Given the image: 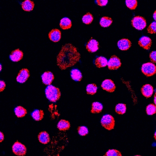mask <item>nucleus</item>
<instances>
[{"mask_svg": "<svg viewBox=\"0 0 156 156\" xmlns=\"http://www.w3.org/2000/svg\"><path fill=\"white\" fill-rule=\"evenodd\" d=\"M80 59V54L77 49L71 44H67L62 47L57 57V63L59 68L65 70L73 66Z\"/></svg>", "mask_w": 156, "mask_h": 156, "instance_id": "f257e3e1", "label": "nucleus"}, {"mask_svg": "<svg viewBox=\"0 0 156 156\" xmlns=\"http://www.w3.org/2000/svg\"><path fill=\"white\" fill-rule=\"evenodd\" d=\"M47 98L52 102H55L61 97V92L59 88L52 85L48 86L45 90Z\"/></svg>", "mask_w": 156, "mask_h": 156, "instance_id": "f03ea898", "label": "nucleus"}, {"mask_svg": "<svg viewBox=\"0 0 156 156\" xmlns=\"http://www.w3.org/2000/svg\"><path fill=\"white\" fill-rule=\"evenodd\" d=\"M101 123L102 126L106 129L110 130L114 128L115 120L112 115H105L102 117Z\"/></svg>", "mask_w": 156, "mask_h": 156, "instance_id": "7ed1b4c3", "label": "nucleus"}, {"mask_svg": "<svg viewBox=\"0 0 156 156\" xmlns=\"http://www.w3.org/2000/svg\"><path fill=\"white\" fill-rule=\"evenodd\" d=\"M141 71L147 76H152L156 73V66L152 63H146L142 66Z\"/></svg>", "mask_w": 156, "mask_h": 156, "instance_id": "20e7f679", "label": "nucleus"}, {"mask_svg": "<svg viewBox=\"0 0 156 156\" xmlns=\"http://www.w3.org/2000/svg\"><path fill=\"white\" fill-rule=\"evenodd\" d=\"M132 25L136 30H141L147 26L146 20L140 16H136L131 21Z\"/></svg>", "mask_w": 156, "mask_h": 156, "instance_id": "39448f33", "label": "nucleus"}, {"mask_svg": "<svg viewBox=\"0 0 156 156\" xmlns=\"http://www.w3.org/2000/svg\"><path fill=\"white\" fill-rule=\"evenodd\" d=\"M12 148L13 153L18 156H24L27 152L26 147L18 141L13 144Z\"/></svg>", "mask_w": 156, "mask_h": 156, "instance_id": "423d86ee", "label": "nucleus"}, {"mask_svg": "<svg viewBox=\"0 0 156 156\" xmlns=\"http://www.w3.org/2000/svg\"><path fill=\"white\" fill-rule=\"evenodd\" d=\"M120 59L115 55H113L109 59L108 63V66L109 70H114L118 69L121 66Z\"/></svg>", "mask_w": 156, "mask_h": 156, "instance_id": "0eeeda50", "label": "nucleus"}, {"mask_svg": "<svg viewBox=\"0 0 156 156\" xmlns=\"http://www.w3.org/2000/svg\"><path fill=\"white\" fill-rule=\"evenodd\" d=\"M101 87L104 90L110 93L115 91L116 86L114 82L110 79H106L103 81L101 84Z\"/></svg>", "mask_w": 156, "mask_h": 156, "instance_id": "6e6552de", "label": "nucleus"}, {"mask_svg": "<svg viewBox=\"0 0 156 156\" xmlns=\"http://www.w3.org/2000/svg\"><path fill=\"white\" fill-rule=\"evenodd\" d=\"M30 74L29 70L26 68L23 69L20 72V73L17 77V82L22 83H25L29 77H30Z\"/></svg>", "mask_w": 156, "mask_h": 156, "instance_id": "1a4fd4ad", "label": "nucleus"}, {"mask_svg": "<svg viewBox=\"0 0 156 156\" xmlns=\"http://www.w3.org/2000/svg\"><path fill=\"white\" fill-rule=\"evenodd\" d=\"M99 44L96 40L91 39L86 45L87 50L89 52L93 53L97 51L99 48Z\"/></svg>", "mask_w": 156, "mask_h": 156, "instance_id": "9d476101", "label": "nucleus"}, {"mask_svg": "<svg viewBox=\"0 0 156 156\" xmlns=\"http://www.w3.org/2000/svg\"><path fill=\"white\" fill-rule=\"evenodd\" d=\"M43 83L47 85H50L54 79L53 74L51 72H46L41 76Z\"/></svg>", "mask_w": 156, "mask_h": 156, "instance_id": "9b49d317", "label": "nucleus"}, {"mask_svg": "<svg viewBox=\"0 0 156 156\" xmlns=\"http://www.w3.org/2000/svg\"><path fill=\"white\" fill-rule=\"evenodd\" d=\"M151 40L150 38L146 36H143L140 39L138 44L140 46H141L145 50H149L151 45Z\"/></svg>", "mask_w": 156, "mask_h": 156, "instance_id": "f8f14e48", "label": "nucleus"}, {"mask_svg": "<svg viewBox=\"0 0 156 156\" xmlns=\"http://www.w3.org/2000/svg\"><path fill=\"white\" fill-rule=\"evenodd\" d=\"M49 37L52 41L58 42L61 38V32L58 29H53L49 33Z\"/></svg>", "mask_w": 156, "mask_h": 156, "instance_id": "ddd939ff", "label": "nucleus"}, {"mask_svg": "<svg viewBox=\"0 0 156 156\" xmlns=\"http://www.w3.org/2000/svg\"><path fill=\"white\" fill-rule=\"evenodd\" d=\"M23 54L20 49L14 50L10 55V59L12 62H17L20 61L23 57Z\"/></svg>", "mask_w": 156, "mask_h": 156, "instance_id": "4468645a", "label": "nucleus"}, {"mask_svg": "<svg viewBox=\"0 0 156 156\" xmlns=\"http://www.w3.org/2000/svg\"><path fill=\"white\" fill-rule=\"evenodd\" d=\"M153 87L148 84L143 86L141 89L142 94L146 98L151 97L153 94Z\"/></svg>", "mask_w": 156, "mask_h": 156, "instance_id": "2eb2a0df", "label": "nucleus"}, {"mask_svg": "<svg viewBox=\"0 0 156 156\" xmlns=\"http://www.w3.org/2000/svg\"><path fill=\"white\" fill-rule=\"evenodd\" d=\"M131 42L128 39H123L119 41L118 46L120 50L126 51L131 47Z\"/></svg>", "mask_w": 156, "mask_h": 156, "instance_id": "dca6fc26", "label": "nucleus"}, {"mask_svg": "<svg viewBox=\"0 0 156 156\" xmlns=\"http://www.w3.org/2000/svg\"><path fill=\"white\" fill-rule=\"evenodd\" d=\"M38 139L40 142L44 144H47L50 141V136L46 131H42L38 136Z\"/></svg>", "mask_w": 156, "mask_h": 156, "instance_id": "f3484780", "label": "nucleus"}, {"mask_svg": "<svg viewBox=\"0 0 156 156\" xmlns=\"http://www.w3.org/2000/svg\"><path fill=\"white\" fill-rule=\"evenodd\" d=\"M108 63L107 59L103 56L98 57L95 60V64L98 68L105 67L108 65Z\"/></svg>", "mask_w": 156, "mask_h": 156, "instance_id": "a211bd4d", "label": "nucleus"}, {"mask_svg": "<svg viewBox=\"0 0 156 156\" xmlns=\"http://www.w3.org/2000/svg\"><path fill=\"white\" fill-rule=\"evenodd\" d=\"M60 25L61 28L63 30H68L72 27V21L69 18H64L61 20Z\"/></svg>", "mask_w": 156, "mask_h": 156, "instance_id": "6ab92c4d", "label": "nucleus"}, {"mask_svg": "<svg viewBox=\"0 0 156 156\" xmlns=\"http://www.w3.org/2000/svg\"><path fill=\"white\" fill-rule=\"evenodd\" d=\"M71 77L76 82L81 81L82 79V74L81 71L77 69H73L71 71Z\"/></svg>", "mask_w": 156, "mask_h": 156, "instance_id": "aec40b11", "label": "nucleus"}, {"mask_svg": "<svg viewBox=\"0 0 156 156\" xmlns=\"http://www.w3.org/2000/svg\"><path fill=\"white\" fill-rule=\"evenodd\" d=\"M70 124L69 121L64 119H61L57 125V128L59 130L66 131L70 128Z\"/></svg>", "mask_w": 156, "mask_h": 156, "instance_id": "412c9836", "label": "nucleus"}, {"mask_svg": "<svg viewBox=\"0 0 156 156\" xmlns=\"http://www.w3.org/2000/svg\"><path fill=\"white\" fill-rule=\"evenodd\" d=\"M34 6V4L33 2L30 0L24 1L22 4V7L25 11L30 12L33 10Z\"/></svg>", "mask_w": 156, "mask_h": 156, "instance_id": "4be33fe9", "label": "nucleus"}, {"mask_svg": "<svg viewBox=\"0 0 156 156\" xmlns=\"http://www.w3.org/2000/svg\"><path fill=\"white\" fill-rule=\"evenodd\" d=\"M103 105L99 102H94L92 104V108L91 113L93 114L100 113L103 110Z\"/></svg>", "mask_w": 156, "mask_h": 156, "instance_id": "5701e85b", "label": "nucleus"}, {"mask_svg": "<svg viewBox=\"0 0 156 156\" xmlns=\"http://www.w3.org/2000/svg\"><path fill=\"white\" fill-rule=\"evenodd\" d=\"M14 111L16 115L19 118L23 117L27 114V110L20 106L17 107L14 109Z\"/></svg>", "mask_w": 156, "mask_h": 156, "instance_id": "b1692460", "label": "nucleus"}, {"mask_svg": "<svg viewBox=\"0 0 156 156\" xmlns=\"http://www.w3.org/2000/svg\"><path fill=\"white\" fill-rule=\"evenodd\" d=\"M44 113L42 110H35L32 113V116L34 120L40 121L43 118Z\"/></svg>", "mask_w": 156, "mask_h": 156, "instance_id": "393cba45", "label": "nucleus"}, {"mask_svg": "<svg viewBox=\"0 0 156 156\" xmlns=\"http://www.w3.org/2000/svg\"><path fill=\"white\" fill-rule=\"evenodd\" d=\"M113 21L111 18L104 17L101 18L100 20V24L103 27H108L112 24Z\"/></svg>", "mask_w": 156, "mask_h": 156, "instance_id": "a878e982", "label": "nucleus"}, {"mask_svg": "<svg viewBox=\"0 0 156 156\" xmlns=\"http://www.w3.org/2000/svg\"><path fill=\"white\" fill-rule=\"evenodd\" d=\"M115 112L119 115H123L126 113V107L125 104H119L116 106Z\"/></svg>", "mask_w": 156, "mask_h": 156, "instance_id": "bb28decb", "label": "nucleus"}, {"mask_svg": "<svg viewBox=\"0 0 156 156\" xmlns=\"http://www.w3.org/2000/svg\"><path fill=\"white\" fill-rule=\"evenodd\" d=\"M98 87L95 84H90L87 86V93L88 94L94 95L97 91Z\"/></svg>", "mask_w": 156, "mask_h": 156, "instance_id": "cd10ccee", "label": "nucleus"}, {"mask_svg": "<svg viewBox=\"0 0 156 156\" xmlns=\"http://www.w3.org/2000/svg\"><path fill=\"white\" fill-rule=\"evenodd\" d=\"M94 20V17L91 13L88 12L83 16L82 20L84 23L86 24H90Z\"/></svg>", "mask_w": 156, "mask_h": 156, "instance_id": "c85d7f7f", "label": "nucleus"}, {"mask_svg": "<svg viewBox=\"0 0 156 156\" xmlns=\"http://www.w3.org/2000/svg\"><path fill=\"white\" fill-rule=\"evenodd\" d=\"M146 112L149 115H152L156 113V106L153 104H150L147 107Z\"/></svg>", "mask_w": 156, "mask_h": 156, "instance_id": "c756f323", "label": "nucleus"}, {"mask_svg": "<svg viewBox=\"0 0 156 156\" xmlns=\"http://www.w3.org/2000/svg\"><path fill=\"white\" fill-rule=\"evenodd\" d=\"M127 7L131 10H134L137 6V1L136 0H127L126 1Z\"/></svg>", "mask_w": 156, "mask_h": 156, "instance_id": "7c9ffc66", "label": "nucleus"}, {"mask_svg": "<svg viewBox=\"0 0 156 156\" xmlns=\"http://www.w3.org/2000/svg\"><path fill=\"white\" fill-rule=\"evenodd\" d=\"M104 156H122L119 151L115 149H110L106 152Z\"/></svg>", "mask_w": 156, "mask_h": 156, "instance_id": "2f4dec72", "label": "nucleus"}, {"mask_svg": "<svg viewBox=\"0 0 156 156\" xmlns=\"http://www.w3.org/2000/svg\"><path fill=\"white\" fill-rule=\"evenodd\" d=\"M78 132L79 135L82 136H84L88 133V129L86 126H80L78 128Z\"/></svg>", "mask_w": 156, "mask_h": 156, "instance_id": "473e14b6", "label": "nucleus"}, {"mask_svg": "<svg viewBox=\"0 0 156 156\" xmlns=\"http://www.w3.org/2000/svg\"><path fill=\"white\" fill-rule=\"evenodd\" d=\"M147 31L149 33L153 34L156 33V22L152 23L149 26L147 29Z\"/></svg>", "mask_w": 156, "mask_h": 156, "instance_id": "72a5a7b5", "label": "nucleus"}, {"mask_svg": "<svg viewBox=\"0 0 156 156\" xmlns=\"http://www.w3.org/2000/svg\"><path fill=\"white\" fill-rule=\"evenodd\" d=\"M150 59L152 62L156 63V51H153L151 53Z\"/></svg>", "mask_w": 156, "mask_h": 156, "instance_id": "f704fd0d", "label": "nucleus"}, {"mask_svg": "<svg viewBox=\"0 0 156 156\" xmlns=\"http://www.w3.org/2000/svg\"><path fill=\"white\" fill-rule=\"evenodd\" d=\"M98 5L100 6H106L108 2L107 0H97L96 1Z\"/></svg>", "mask_w": 156, "mask_h": 156, "instance_id": "c9c22d12", "label": "nucleus"}, {"mask_svg": "<svg viewBox=\"0 0 156 156\" xmlns=\"http://www.w3.org/2000/svg\"><path fill=\"white\" fill-rule=\"evenodd\" d=\"M5 87H6V84H5V82L1 80L0 81V91L2 92L3 90H4Z\"/></svg>", "mask_w": 156, "mask_h": 156, "instance_id": "e433bc0d", "label": "nucleus"}, {"mask_svg": "<svg viewBox=\"0 0 156 156\" xmlns=\"http://www.w3.org/2000/svg\"><path fill=\"white\" fill-rule=\"evenodd\" d=\"M0 134H1V135H0V141L2 142V140H3L4 139V135H3V133L2 132H0Z\"/></svg>", "mask_w": 156, "mask_h": 156, "instance_id": "4c0bfd02", "label": "nucleus"}, {"mask_svg": "<svg viewBox=\"0 0 156 156\" xmlns=\"http://www.w3.org/2000/svg\"><path fill=\"white\" fill-rule=\"evenodd\" d=\"M154 104H155V105L156 106V92H155V95H154Z\"/></svg>", "mask_w": 156, "mask_h": 156, "instance_id": "58836bf2", "label": "nucleus"}, {"mask_svg": "<svg viewBox=\"0 0 156 156\" xmlns=\"http://www.w3.org/2000/svg\"><path fill=\"white\" fill-rule=\"evenodd\" d=\"M153 19L156 21V10L155 11L154 14H153Z\"/></svg>", "mask_w": 156, "mask_h": 156, "instance_id": "ea45409f", "label": "nucleus"}, {"mask_svg": "<svg viewBox=\"0 0 156 156\" xmlns=\"http://www.w3.org/2000/svg\"><path fill=\"white\" fill-rule=\"evenodd\" d=\"M154 138H155V140H156V131L155 132V134H154Z\"/></svg>", "mask_w": 156, "mask_h": 156, "instance_id": "a19ab883", "label": "nucleus"}, {"mask_svg": "<svg viewBox=\"0 0 156 156\" xmlns=\"http://www.w3.org/2000/svg\"><path fill=\"white\" fill-rule=\"evenodd\" d=\"M2 66L1 65V70H2Z\"/></svg>", "mask_w": 156, "mask_h": 156, "instance_id": "79ce46f5", "label": "nucleus"}, {"mask_svg": "<svg viewBox=\"0 0 156 156\" xmlns=\"http://www.w3.org/2000/svg\"><path fill=\"white\" fill-rule=\"evenodd\" d=\"M140 156V155H136V156Z\"/></svg>", "mask_w": 156, "mask_h": 156, "instance_id": "37998d69", "label": "nucleus"}, {"mask_svg": "<svg viewBox=\"0 0 156 156\" xmlns=\"http://www.w3.org/2000/svg\"><path fill=\"white\" fill-rule=\"evenodd\" d=\"M59 156V155H57V156Z\"/></svg>", "mask_w": 156, "mask_h": 156, "instance_id": "c03bdc74", "label": "nucleus"}]
</instances>
